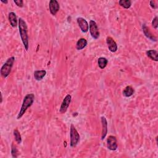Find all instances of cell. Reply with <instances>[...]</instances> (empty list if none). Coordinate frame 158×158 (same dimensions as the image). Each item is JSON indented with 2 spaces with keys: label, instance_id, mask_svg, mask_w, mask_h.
Wrapping results in <instances>:
<instances>
[{
  "label": "cell",
  "instance_id": "cell-22",
  "mask_svg": "<svg viewBox=\"0 0 158 158\" xmlns=\"http://www.w3.org/2000/svg\"><path fill=\"white\" fill-rule=\"evenodd\" d=\"M14 3L17 5V6L22 8L23 7V1L22 0H14Z\"/></svg>",
  "mask_w": 158,
  "mask_h": 158
},
{
  "label": "cell",
  "instance_id": "cell-19",
  "mask_svg": "<svg viewBox=\"0 0 158 158\" xmlns=\"http://www.w3.org/2000/svg\"><path fill=\"white\" fill-rule=\"evenodd\" d=\"M119 4L122 7L125 9H129L131 6V2L130 0H120V1H119Z\"/></svg>",
  "mask_w": 158,
  "mask_h": 158
},
{
  "label": "cell",
  "instance_id": "cell-5",
  "mask_svg": "<svg viewBox=\"0 0 158 158\" xmlns=\"http://www.w3.org/2000/svg\"><path fill=\"white\" fill-rule=\"evenodd\" d=\"M89 32L94 39H98L99 36V31L96 23L94 20L89 21Z\"/></svg>",
  "mask_w": 158,
  "mask_h": 158
},
{
  "label": "cell",
  "instance_id": "cell-14",
  "mask_svg": "<svg viewBox=\"0 0 158 158\" xmlns=\"http://www.w3.org/2000/svg\"><path fill=\"white\" fill-rule=\"evenodd\" d=\"M46 71L45 70L36 71L34 72V77L36 80H41L46 76Z\"/></svg>",
  "mask_w": 158,
  "mask_h": 158
},
{
  "label": "cell",
  "instance_id": "cell-9",
  "mask_svg": "<svg viewBox=\"0 0 158 158\" xmlns=\"http://www.w3.org/2000/svg\"><path fill=\"white\" fill-rule=\"evenodd\" d=\"M77 22L79 27L80 28L83 32H87L89 29V25L87 22V20L82 17H78L77 19Z\"/></svg>",
  "mask_w": 158,
  "mask_h": 158
},
{
  "label": "cell",
  "instance_id": "cell-3",
  "mask_svg": "<svg viewBox=\"0 0 158 158\" xmlns=\"http://www.w3.org/2000/svg\"><path fill=\"white\" fill-rule=\"evenodd\" d=\"M15 61V57L12 56L8 59L1 68V74L4 78H6L10 74Z\"/></svg>",
  "mask_w": 158,
  "mask_h": 158
},
{
  "label": "cell",
  "instance_id": "cell-21",
  "mask_svg": "<svg viewBox=\"0 0 158 158\" xmlns=\"http://www.w3.org/2000/svg\"><path fill=\"white\" fill-rule=\"evenodd\" d=\"M11 154H12V156L13 157H17V155H18V151L17 150L16 146L15 145H14L13 144L11 146Z\"/></svg>",
  "mask_w": 158,
  "mask_h": 158
},
{
  "label": "cell",
  "instance_id": "cell-1",
  "mask_svg": "<svg viewBox=\"0 0 158 158\" xmlns=\"http://www.w3.org/2000/svg\"><path fill=\"white\" fill-rule=\"evenodd\" d=\"M19 29L20 37L23 42L25 49L28 51L29 45V35L27 26L25 21L22 18H20L19 19Z\"/></svg>",
  "mask_w": 158,
  "mask_h": 158
},
{
  "label": "cell",
  "instance_id": "cell-2",
  "mask_svg": "<svg viewBox=\"0 0 158 158\" xmlns=\"http://www.w3.org/2000/svg\"><path fill=\"white\" fill-rule=\"evenodd\" d=\"M34 99H35V95L32 93L28 94L25 96L22 105V107H21L19 113L17 117V119H20L23 116V115L25 113L26 110H27L28 108L30 107L31 105H32L34 101Z\"/></svg>",
  "mask_w": 158,
  "mask_h": 158
},
{
  "label": "cell",
  "instance_id": "cell-12",
  "mask_svg": "<svg viewBox=\"0 0 158 158\" xmlns=\"http://www.w3.org/2000/svg\"><path fill=\"white\" fill-rule=\"evenodd\" d=\"M101 124H102V135L101 139L103 140L108 134V122L106 119L104 117H101Z\"/></svg>",
  "mask_w": 158,
  "mask_h": 158
},
{
  "label": "cell",
  "instance_id": "cell-18",
  "mask_svg": "<svg viewBox=\"0 0 158 158\" xmlns=\"http://www.w3.org/2000/svg\"><path fill=\"white\" fill-rule=\"evenodd\" d=\"M108 61L105 57H99L98 60V64L100 69H103L106 67Z\"/></svg>",
  "mask_w": 158,
  "mask_h": 158
},
{
  "label": "cell",
  "instance_id": "cell-11",
  "mask_svg": "<svg viewBox=\"0 0 158 158\" xmlns=\"http://www.w3.org/2000/svg\"><path fill=\"white\" fill-rule=\"evenodd\" d=\"M142 28H143V33L145 34V36H146L147 38H148L149 39H150L152 41H157V38L156 37V36L152 34V33L150 31L149 28L147 27V26L145 24L143 25V26H142Z\"/></svg>",
  "mask_w": 158,
  "mask_h": 158
},
{
  "label": "cell",
  "instance_id": "cell-17",
  "mask_svg": "<svg viewBox=\"0 0 158 158\" xmlns=\"http://www.w3.org/2000/svg\"><path fill=\"white\" fill-rule=\"evenodd\" d=\"M134 93V89L131 86H127L125 88L123 91V95L125 97L131 96Z\"/></svg>",
  "mask_w": 158,
  "mask_h": 158
},
{
  "label": "cell",
  "instance_id": "cell-13",
  "mask_svg": "<svg viewBox=\"0 0 158 158\" xmlns=\"http://www.w3.org/2000/svg\"><path fill=\"white\" fill-rule=\"evenodd\" d=\"M9 21L10 22V25L12 26L13 27H17V17H16V14H15L14 13L11 12L9 14Z\"/></svg>",
  "mask_w": 158,
  "mask_h": 158
},
{
  "label": "cell",
  "instance_id": "cell-23",
  "mask_svg": "<svg viewBox=\"0 0 158 158\" xmlns=\"http://www.w3.org/2000/svg\"><path fill=\"white\" fill-rule=\"evenodd\" d=\"M152 27H153L155 29H157V17H155V19H153V20H152Z\"/></svg>",
  "mask_w": 158,
  "mask_h": 158
},
{
  "label": "cell",
  "instance_id": "cell-15",
  "mask_svg": "<svg viewBox=\"0 0 158 158\" xmlns=\"http://www.w3.org/2000/svg\"><path fill=\"white\" fill-rule=\"evenodd\" d=\"M146 55L148 56V57H149L150 59H151L152 60H153L155 61H158V52L156 50H148L146 51Z\"/></svg>",
  "mask_w": 158,
  "mask_h": 158
},
{
  "label": "cell",
  "instance_id": "cell-25",
  "mask_svg": "<svg viewBox=\"0 0 158 158\" xmlns=\"http://www.w3.org/2000/svg\"><path fill=\"white\" fill-rule=\"evenodd\" d=\"M1 2H2V3H6H6H8V1H3V0H1Z\"/></svg>",
  "mask_w": 158,
  "mask_h": 158
},
{
  "label": "cell",
  "instance_id": "cell-7",
  "mask_svg": "<svg viewBox=\"0 0 158 158\" xmlns=\"http://www.w3.org/2000/svg\"><path fill=\"white\" fill-rule=\"evenodd\" d=\"M107 146L108 148L111 151L116 150L118 148L117 143V138L115 136L110 135L107 140Z\"/></svg>",
  "mask_w": 158,
  "mask_h": 158
},
{
  "label": "cell",
  "instance_id": "cell-24",
  "mask_svg": "<svg viewBox=\"0 0 158 158\" xmlns=\"http://www.w3.org/2000/svg\"><path fill=\"white\" fill-rule=\"evenodd\" d=\"M150 5H151V6L153 9H156L157 8V6L155 4V1H150Z\"/></svg>",
  "mask_w": 158,
  "mask_h": 158
},
{
  "label": "cell",
  "instance_id": "cell-16",
  "mask_svg": "<svg viewBox=\"0 0 158 158\" xmlns=\"http://www.w3.org/2000/svg\"><path fill=\"white\" fill-rule=\"evenodd\" d=\"M87 45V41L85 38H80L79 39L76 44V48L78 50H81L85 48V46Z\"/></svg>",
  "mask_w": 158,
  "mask_h": 158
},
{
  "label": "cell",
  "instance_id": "cell-8",
  "mask_svg": "<svg viewBox=\"0 0 158 158\" xmlns=\"http://www.w3.org/2000/svg\"><path fill=\"white\" fill-rule=\"evenodd\" d=\"M59 4L56 0H51L49 3L50 11L52 15H55L59 10Z\"/></svg>",
  "mask_w": 158,
  "mask_h": 158
},
{
  "label": "cell",
  "instance_id": "cell-20",
  "mask_svg": "<svg viewBox=\"0 0 158 158\" xmlns=\"http://www.w3.org/2000/svg\"><path fill=\"white\" fill-rule=\"evenodd\" d=\"M14 138H15V141H17V143L20 144L21 143V142H22V138H21V135L19 133V131L15 129L14 130Z\"/></svg>",
  "mask_w": 158,
  "mask_h": 158
},
{
  "label": "cell",
  "instance_id": "cell-4",
  "mask_svg": "<svg viewBox=\"0 0 158 158\" xmlns=\"http://www.w3.org/2000/svg\"><path fill=\"white\" fill-rule=\"evenodd\" d=\"M70 136H71V146L75 147L78 143L80 141V135L78 133L77 130L75 128L73 124L71 126V131H70Z\"/></svg>",
  "mask_w": 158,
  "mask_h": 158
},
{
  "label": "cell",
  "instance_id": "cell-10",
  "mask_svg": "<svg viewBox=\"0 0 158 158\" xmlns=\"http://www.w3.org/2000/svg\"><path fill=\"white\" fill-rule=\"evenodd\" d=\"M106 43L108 47V49L110 52H115L117 51L118 47H117V43H115V41L114 40V39L112 37H110V36H108L106 38Z\"/></svg>",
  "mask_w": 158,
  "mask_h": 158
},
{
  "label": "cell",
  "instance_id": "cell-6",
  "mask_svg": "<svg viewBox=\"0 0 158 158\" xmlns=\"http://www.w3.org/2000/svg\"><path fill=\"white\" fill-rule=\"evenodd\" d=\"M71 99H72V96H71V94H68L66 96V97L64 98V100H63V101L61 104V106L60 107L59 112L63 114V113H65L67 111V110L70 105Z\"/></svg>",
  "mask_w": 158,
  "mask_h": 158
}]
</instances>
